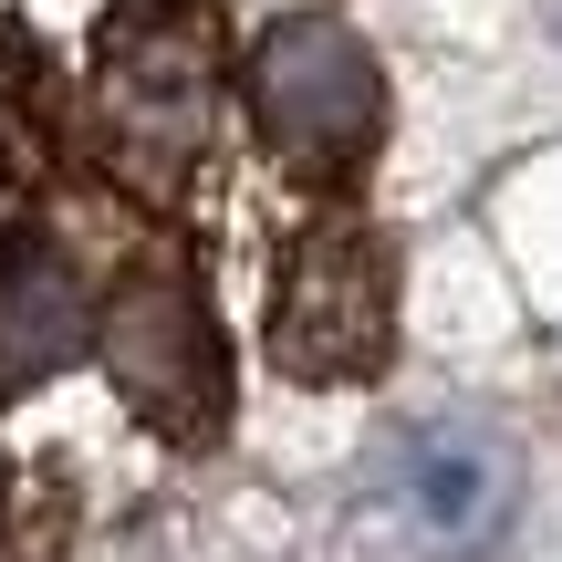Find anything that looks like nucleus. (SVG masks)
I'll use <instances>...</instances> for the list:
<instances>
[{
  "label": "nucleus",
  "instance_id": "1",
  "mask_svg": "<svg viewBox=\"0 0 562 562\" xmlns=\"http://www.w3.org/2000/svg\"><path fill=\"white\" fill-rule=\"evenodd\" d=\"M209 104H220V42H209L199 0H115L94 53V115L125 178L167 188L209 146Z\"/></svg>",
  "mask_w": 562,
  "mask_h": 562
},
{
  "label": "nucleus",
  "instance_id": "2",
  "mask_svg": "<svg viewBox=\"0 0 562 562\" xmlns=\"http://www.w3.org/2000/svg\"><path fill=\"white\" fill-rule=\"evenodd\" d=\"M250 125L302 178H355L385 136V74H375L355 21H334V11L271 21L250 42Z\"/></svg>",
  "mask_w": 562,
  "mask_h": 562
},
{
  "label": "nucleus",
  "instance_id": "3",
  "mask_svg": "<svg viewBox=\"0 0 562 562\" xmlns=\"http://www.w3.org/2000/svg\"><path fill=\"white\" fill-rule=\"evenodd\" d=\"M385 344H396V261H385L375 229L334 220L281 261V292H271V355L313 385H344V375H375Z\"/></svg>",
  "mask_w": 562,
  "mask_h": 562
},
{
  "label": "nucleus",
  "instance_id": "4",
  "mask_svg": "<svg viewBox=\"0 0 562 562\" xmlns=\"http://www.w3.org/2000/svg\"><path fill=\"white\" fill-rule=\"evenodd\" d=\"M104 364H115L125 406L157 417L167 438H199L209 417L229 406V355L209 302L188 292V271H136L104 313Z\"/></svg>",
  "mask_w": 562,
  "mask_h": 562
},
{
  "label": "nucleus",
  "instance_id": "5",
  "mask_svg": "<svg viewBox=\"0 0 562 562\" xmlns=\"http://www.w3.org/2000/svg\"><path fill=\"white\" fill-rule=\"evenodd\" d=\"M396 501H406V521H417L427 542H448V552L490 542L501 510H510L501 438H469V427H417V438H396Z\"/></svg>",
  "mask_w": 562,
  "mask_h": 562
},
{
  "label": "nucleus",
  "instance_id": "6",
  "mask_svg": "<svg viewBox=\"0 0 562 562\" xmlns=\"http://www.w3.org/2000/svg\"><path fill=\"white\" fill-rule=\"evenodd\" d=\"M94 313H83V281L42 229H11L0 240V385H32L53 364L83 355Z\"/></svg>",
  "mask_w": 562,
  "mask_h": 562
},
{
  "label": "nucleus",
  "instance_id": "7",
  "mask_svg": "<svg viewBox=\"0 0 562 562\" xmlns=\"http://www.w3.org/2000/svg\"><path fill=\"white\" fill-rule=\"evenodd\" d=\"M63 136V83L32 42H0V178H32Z\"/></svg>",
  "mask_w": 562,
  "mask_h": 562
}]
</instances>
